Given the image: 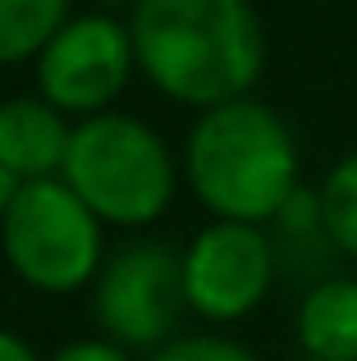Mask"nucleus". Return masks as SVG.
I'll return each instance as SVG.
<instances>
[{
  "label": "nucleus",
  "mask_w": 357,
  "mask_h": 361,
  "mask_svg": "<svg viewBox=\"0 0 357 361\" xmlns=\"http://www.w3.org/2000/svg\"><path fill=\"white\" fill-rule=\"evenodd\" d=\"M51 361H133V357L115 338H73V343L55 348Z\"/></svg>",
  "instance_id": "ddd939ff"
},
{
  "label": "nucleus",
  "mask_w": 357,
  "mask_h": 361,
  "mask_svg": "<svg viewBox=\"0 0 357 361\" xmlns=\"http://www.w3.org/2000/svg\"><path fill=\"white\" fill-rule=\"evenodd\" d=\"M37 97H46L60 115L87 119L115 110L128 78L138 73L133 32L110 9L69 14V23L37 55Z\"/></svg>",
  "instance_id": "39448f33"
},
{
  "label": "nucleus",
  "mask_w": 357,
  "mask_h": 361,
  "mask_svg": "<svg viewBox=\"0 0 357 361\" xmlns=\"http://www.w3.org/2000/svg\"><path fill=\"white\" fill-rule=\"evenodd\" d=\"M0 252L9 270L37 293H78L106 265V224L64 178H32L0 220Z\"/></svg>",
  "instance_id": "20e7f679"
},
{
  "label": "nucleus",
  "mask_w": 357,
  "mask_h": 361,
  "mask_svg": "<svg viewBox=\"0 0 357 361\" xmlns=\"http://www.w3.org/2000/svg\"><path fill=\"white\" fill-rule=\"evenodd\" d=\"M97 5H138V0H97Z\"/></svg>",
  "instance_id": "dca6fc26"
},
{
  "label": "nucleus",
  "mask_w": 357,
  "mask_h": 361,
  "mask_svg": "<svg viewBox=\"0 0 357 361\" xmlns=\"http://www.w3.org/2000/svg\"><path fill=\"white\" fill-rule=\"evenodd\" d=\"M128 32L138 73L197 115L252 97L266 69V27L252 0H138Z\"/></svg>",
  "instance_id": "f257e3e1"
},
{
  "label": "nucleus",
  "mask_w": 357,
  "mask_h": 361,
  "mask_svg": "<svg viewBox=\"0 0 357 361\" xmlns=\"http://www.w3.org/2000/svg\"><path fill=\"white\" fill-rule=\"evenodd\" d=\"M60 178L97 211L101 224H119V229L156 224L170 211L178 188L165 137L147 119L119 110L73 119Z\"/></svg>",
  "instance_id": "7ed1b4c3"
},
{
  "label": "nucleus",
  "mask_w": 357,
  "mask_h": 361,
  "mask_svg": "<svg viewBox=\"0 0 357 361\" xmlns=\"http://www.w3.org/2000/svg\"><path fill=\"white\" fill-rule=\"evenodd\" d=\"M316 215H321L325 238L357 261V151L344 156L339 165H330L321 197H316Z\"/></svg>",
  "instance_id": "9b49d317"
},
{
  "label": "nucleus",
  "mask_w": 357,
  "mask_h": 361,
  "mask_svg": "<svg viewBox=\"0 0 357 361\" xmlns=\"http://www.w3.org/2000/svg\"><path fill=\"white\" fill-rule=\"evenodd\" d=\"M73 123L46 97H9L0 101V165H9L23 183L60 178L69 156Z\"/></svg>",
  "instance_id": "6e6552de"
},
{
  "label": "nucleus",
  "mask_w": 357,
  "mask_h": 361,
  "mask_svg": "<svg viewBox=\"0 0 357 361\" xmlns=\"http://www.w3.org/2000/svg\"><path fill=\"white\" fill-rule=\"evenodd\" d=\"M183 311V252L165 243L119 247L92 283V316L101 338H115L119 348H165L178 338Z\"/></svg>",
  "instance_id": "423d86ee"
},
{
  "label": "nucleus",
  "mask_w": 357,
  "mask_h": 361,
  "mask_svg": "<svg viewBox=\"0 0 357 361\" xmlns=\"http://www.w3.org/2000/svg\"><path fill=\"white\" fill-rule=\"evenodd\" d=\"M152 361H261V357L224 334H178L165 348H156Z\"/></svg>",
  "instance_id": "f8f14e48"
},
{
  "label": "nucleus",
  "mask_w": 357,
  "mask_h": 361,
  "mask_svg": "<svg viewBox=\"0 0 357 361\" xmlns=\"http://www.w3.org/2000/svg\"><path fill=\"white\" fill-rule=\"evenodd\" d=\"M298 343L307 361H357V279H325L298 302Z\"/></svg>",
  "instance_id": "1a4fd4ad"
},
{
  "label": "nucleus",
  "mask_w": 357,
  "mask_h": 361,
  "mask_svg": "<svg viewBox=\"0 0 357 361\" xmlns=\"http://www.w3.org/2000/svg\"><path fill=\"white\" fill-rule=\"evenodd\" d=\"M275 283V247L261 224L211 220L183 247V298L206 325H234L266 302Z\"/></svg>",
  "instance_id": "0eeeda50"
},
{
  "label": "nucleus",
  "mask_w": 357,
  "mask_h": 361,
  "mask_svg": "<svg viewBox=\"0 0 357 361\" xmlns=\"http://www.w3.org/2000/svg\"><path fill=\"white\" fill-rule=\"evenodd\" d=\"M18 188H23V178L14 174L9 165H0V220H5V211L14 206V197H18Z\"/></svg>",
  "instance_id": "2eb2a0df"
},
{
  "label": "nucleus",
  "mask_w": 357,
  "mask_h": 361,
  "mask_svg": "<svg viewBox=\"0 0 357 361\" xmlns=\"http://www.w3.org/2000/svg\"><path fill=\"white\" fill-rule=\"evenodd\" d=\"M73 0H0V69L37 60L55 32L69 23Z\"/></svg>",
  "instance_id": "9d476101"
},
{
  "label": "nucleus",
  "mask_w": 357,
  "mask_h": 361,
  "mask_svg": "<svg viewBox=\"0 0 357 361\" xmlns=\"http://www.w3.org/2000/svg\"><path fill=\"white\" fill-rule=\"evenodd\" d=\"M0 361H42L28 338H18L14 329H0Z\"/></svg>",
  "instance_id": "4468645a"
},
{
  "label": "nucleus",
  "mask_w": 357,
  "mask_h": 361,
  "mask_svg": "<svg viewBox=\"0 0 357 361\" xmlns=\"http://www.w3.org/2000/svg\"><path fill=\"white\" fill-rule=\"evenodd\" d=\"M183 178L215 220H279L298 197V142L266 101H224L188 128Z\"/></svg>",
  "instance_id": "f03ea898"
}]
</instances>
